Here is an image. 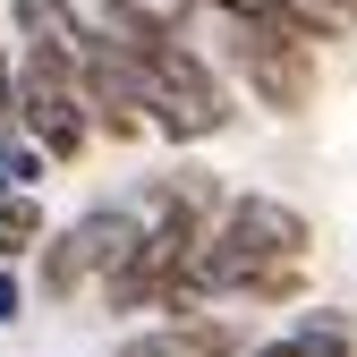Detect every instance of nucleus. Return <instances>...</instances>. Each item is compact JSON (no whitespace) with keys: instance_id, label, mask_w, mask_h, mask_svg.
Listing matches in <instances>:
<instances>
[{"instance_id":"3","label":"nucleus","mask_w":357,"mask_h":357,"mask_svg":"<svg viewBox=\"0 0 357 357\" xmlns=\"http://www.w3.org/2000/svg\"><path fill=\"white\" fill-rule=\"evenodd\" d=\"M145 247V213L111 196V204H85L77 221H60L52 247H43L26 273H34V298L43 306H85V298H102L119 273H128V255Z\"/></svg>"},{"instance_id":"8","label":"nucleus","mask_w":357,"mask_h":357,"mask_svg":"<svg viewBox=\"0 0 357 357\" xmlns=\"http://www.w3.org/2000/svg\"><path fill=\"white\" fill-rule=\"evenodd\" d=\"M298 332L315 357H357V315H340V306H298Z\"/></svg>"},{"instance_id":"9","label":"nucleus","mask_w":357,"mask_h":357,"mask_svg":"<svg viewBox=\"0 0 357 357\" xmlns=\"http://www.w3.org/2000/svg\"><path fill=\"white\" fill-rule=\"evenodd\" d=\"M26 306H34V273L26 264H0V332H17Z\"/></svg>"},{"instance_id":"12","label":"nucleus","mask_w":357,"mask_h":357,"mask_svg":"<svg viewBox=\"0 0 357 357\" xmlns=\"http://www.w3.org/2000/svg\"><path fill=\"white\" fill-rule=\"evenodd\" d=\"M204 9H213V17H273L281 0H204Z\"/></svg>"},{"instance_id":"13","label":"nucleus","mask_w":357,"mask_h":357,"mask_svg":"<svg viewBox=\"0 0 357 357\" xmlns=\"http://www.w3.org/2000/svg\"><path fill=\"white\" fill-rule=\"evenodd\" d=\"M145 9H162V17H178V26H188V17L204 9V0H145Z\"/></svg>"},{"instance_id":"6","label":"nucleus","mask_w":357,"mask_h":357,"mask_svg":"<svg viewBox=\"0 0 357 357\" xmlns=\"http://www.w3.org/2000/svg\"><path fill=\"white\" fill-rule=\"evenodd\" d=\"M9 43H17V52H52V60L85 68L102 34H94V17H85L77 0H9Z\"/></svg>"},{"instance_id":"2","label":"nucleus","mask_w":357,"mask_h":357,"mask_svg":"<svg viewBox=\"0 0 357 357\" xmlns=\"http://www.w3.org/2000/svg\"><path fill=\"white\" fill-rule=\"evenodd\" d=\"M128 68H137V102H145L153 137H162L170 153H204L213 137H230V119H238V85L221 77V60L196 52L188 34L153 43V52L128 60Z\"/></svg>"},{"instance_id":"4","label":"nucleus","mask_w":357,"mask_h":357,"mask_svg":"<svg viewBox=\"0 0 357 357\" xmlns=\"http://www.w3.org/2000/svg\"><path fill=\"white\" fill-rule=\"evenodd\" d=\"M17 128L43 145L52 170H77L85 153L102 145L94 102H85V77L68 60H52V52H17Z\"/></svg>"},{"instance_id":"10","label":"nucleus","mask_w":357,"mask_h":357,"mask_svg":"<svg viewBox=\"0 0 357 357\" xmlns=\"http://www.w3.org/2000/svg\"><path fill=\"white\" fill-rule=\"evenodd\" d=\"M247 357H315V349H306V332L289 324V332H264V340H255Z\"/></svg>"},{"instance_id":"11","label":"nucleus","mask_w":357,"mask_h":357,"mask_svg":"<svg viewBox=\"0 0 357 357\" xmlns=\"http://www.w3.org/2000/svg\"><path fill=\"white\" fill-rule=\"evenodd\" d=\"M0 119H17V52L0 43Z\"/></svg>"},{"instance_id":"1","label":"nucleus","mask_w":357,"mask_h":357,"mask_svg":"<svg viewBox=\"0 0 357 357\" xmlns=\"http://www.w3.org/2000/svg\"><path fill=\"white\" fill-rule=\"evenodd\" d=\"M213 43H221V77L264 111V119H306L324 102V43L306 34L298 17H213Z\"/></svg>"},{"instance_id":"5","label":"nucleus","mask_w":357,"mask_h":357,"mask_svg":"<svg viewBox=\"0 0 357 357\" xmlns=\"http://www.w3.org/2000/svg\"><path fill=\"white\" fill-rule=\"evenodd\" d=\"M255 332L247 315H230V306H188V315H153L145 332H128L111 357H247Z\"/></svg>"},{"instance_id":"7","label":"nucleus","mask_w":357,"mask_h":357,"mask_svg":"<svg viewBox=\"0 0 357 357\" xmlns=\"http://www.w3.org/2000/svg\"><path fill=\"white\" fill-rule=\"evenodd\" d=\"M43 178H52L43 145L26 137L17 119H0V196H43Z\"/></svg>"}]
</instances>
